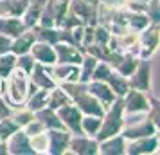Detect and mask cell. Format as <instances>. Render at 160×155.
<instances>
[{
	"mask_svg": "<svg viewBox=\"0 0 160 155\" xmlns=\"http://www.w3.org/2000/svg\"><path fill=\"white\" fill-rule=\"evenodd\" d=\"M29 74H25L20 69H13L11 72L2 80V97L11 106L23 105L29 96Z\"/></svg>",
	"mask_w": 160,
	"mask_h": 155,
	"instance_id": "cell-1",
	"label": "cell"
},
{
	"mask_svg": "<svg viewBox=\"0 0 160 155\" xmlns=\"http://www.w3.org/2000/svg\"><path fill=\"white\" fill-rule=\"evenodd\" d=\"M124 125V112H122V99L115 97L113 103L110 105L108 108L104 110V114L101 116V126H99V132L95 133V139L102 141L110 137V135H115L121 133Z\"/></svg>",
	"mask_w": 160,
	"mask_h": 155,
	"instance_id": "cell-2",
	"label": "cell"
},
{
	"mask_svg": "<svg viewBox=\"0 0 160 155\" xmlns=\"http://www.w3.org/2000/svg\"><path fill=\"white\" fill-rule=\"evenodd\" d=\"M121 133L124 135L126 141H131V139L158 133V128L151 123L148 114H131V116H124V125Z\"/></svg>",
	"mask_w": 160,
	"mask_h": 155,
	"instance_id": "cell-3",
	"label": "cell"
},
{
	"mask_svg": "<svg viewBox=\"0 0 160 155\" xmlns=\"http://www.w3.org/2000/svg\"><path fill=\"white\" fill-rule=\"evenodd\" d=\"M160 44V27L158 23H149L148 27L138 33V51L137 56L140 59H151L157 51H158Z\"/></svg>",
	"mask_w": 160,
	"mask_h": 155,
	"instance_id": "cell-4",
	"label": "cell"
},
{
	"mask_svg": "<svg viewBox=\"0 0 160 155\" xmlns=\"http://www.w3.org/2000/svg\"><path fill=\"white\" fill-rule=\"evenodd\" d=\"M68 11V0H47L40 11L36 25L42 27H58L61 18ZM34 27V25H32Z\"/></svg>",
	"mask_w": 160,
	"mask_h": 155,
	"instance_id": "cell-5",
	"label": "cell"
},
{
	"mask_svg": "<svg viewBox=\"0 0 160 155\" xmlns=\"http://www.w3.org/2000/svg\"><path fill=\"white\" fill-rule=\"evenodd\" d=\"M122 112L124 116H131V114H148L149 105H151V97L148 96V92L137 89H128V92L122 97Z\"/></svg>",
	"mask_w": 160,
	"mask_h": 155,
	"instance_id": "cell-6",
	"label": "cell"
},
{
	"mask_svg": "<svg viewBox=\"0 0 160 155\" xmlns=\"http://www.w3.org/2000/svg\"><path fill=\"white\" fill-rule=\"evenodd\" d=\"M113 52L119 54H135L137 56L138 51V33L137 31L126 29L119 34H112L106 44Z\"/></svg>",
	"mask_w": 160,
	"mask_h": 155,
	"instance_id": "cell-7",
	"label": "cell"
},
{
	"mask_svg": "<svg viewBox=\"0 0 160 155\" xmlns=\"http://www.w3.org/2000/svg\"><path fill=\"white\" fill-rule=\"evenodd\" d=\"M99 155V142L87 133H70L67 155Z\"/></svg>",
	"mask_w": 160,
	"mask_h": 155,
	"instance_id": "cell-8",
	"label": "cell"
},
{
	"mask_svg": "<svg viewBox=\"0 0 160 155\" xmlns=\"http://www.w3.org/2000/svg\"><path fill=\"white\" fill-rule=\"evenodd\" d=\"M101 0H68V9L81 20L85 25L97 23V9Z\"/></svg>",
	"mask_w": 160,
	"mask_h": 155,
	"instance_id": "cell-9",
	"label": "cell"
},
{
	"mask_svg": "<svg viewBox=\"0 0 160 155\" xmlns=\"http://www.w3.org/2000/svg\"><path fill=\"white\" fill-rule=\"evenodd\" d=\"M128 85H130V89L144 90V92L151 90V65H149V59H138L135 70L131 72V76H128Z\"/></svg>",
	"mask_w": 160,
	"mask_h": 155,
	"instance_id": "cell-10",
	"label": "cell"
},
{
	"mask_svg": "<svg viewBox=\"0 0 160 155\" xmlns=\"http://www.w3.org/2000/svg\"><path fill=\"white\" fill-rule=\"evenodd\" d=\"M158 133L126 141V153L128 155H151L158 152Z\"/></svg>",
	"mask_w": 160,
	"mask_h": 155,
	"instance_id": "cell-11",
	"label": "cell"
},
{
	"mask_svg": "<svg viewBox=\"0 0 160 155\" xmlns=\"http://www.w3.org/2000/svg\"><path fill=\"white\" fill-rule=\"evenodd\" d=\"M56 114H58V117L65 130H68L70 133H81V117H83V112L74 103H68L65 106L58 108Z\"/></svg>",
	"mask_w": 160,
	"mask_h": 155,
	"instance_id": "cell-12",
	"label": "cell"
},
{
	"mask_svg": "<svg viewBox=\"0 0 160 155\" xmlns=\"http://www.w3.org/2000/svg\"><path fill=\"white\" fill-rule=\"evenodd\" d=\"M6 144H8V155H34L29 144V135L22 128L11 133L6 139Z\"/></svg>",
	"mask_w": 160,
	"mask_h": 155,
	"instance_id": "cell-13",
	"label": "cell"
},
{
	"mask_svg": "<svg viewBox=\"0 0 160 155\" xmlns=\"http://www.w3.org/2000/svg\"><path fill=\"white\" fill-rule=\"evenodd\" d=\"M47 135H49L47 153L49 155H67L70 132L65 130V128H51V130H47Z\"/></svg>",
	"mask_w": 160,
	"mask_h": 155,
	"instance_id": "cell-14",
	"label": "cell"
},
{
	"mask_svg": "<svg viewBox=\"0 0 160 155\" xmlns=\"http://www.w3.org/2000/svg\"><path fill=\"white\" fill-rule=\"evenodd\" d=\"M49 72L58 85L79 80V65H76V63H52V65H49Z\"/></svg>",
	"mask_w": 160,
	"mask_h": 155,
	"instance_id": "cell-15",
	"label": "cell"
},
{
	"mask_svg": "<svg viewBox=\"0 0 160 155\" xmlns=\"http://www.w3.org/2000/svg\"><path fill=\"white\" fill-rule=\"evenodd\" d=\"M52 47H54V54H56V63H76V65H79V61L83 59V54H85L79 47L63 44V42H58Z\"/></svg>",
	"mask_w": 160,
	"mask_h": 155,
	"instance_id": "cell-16",
	"label": "cell"
},
{
	"mask_svg": "<svg viewBox=\"0 0 160 155\" xmlns=\"http://www.w3.org/2000/svg\"><path fill=\"white\" fill-rule=\"evenodd\" d=\"M87 89L88 92L92 94V96L101 103V106L106 110L110 105L113 103V99H115V94H113V90L108 87V83L104 81H97V80H90V81L87 83Z\"/></svg>",
	"mask_w": 160,
	"mask_h": 155,
	"instance_id": "cell-17",
	"label": "cell"
},
{
	"mask_svg": "<svg viewBox=\"0 0 160 155\" xmlns=\"http://www.w3.org/2000/svg\"><path fill=\"white\" fill-rule=\"evenodd\" d=\"M29 81L38 87V89H45V90H51L54 89L58 83L52 80L51 72H49V67L42 65V63H34L32 70L29 72Z\"/></svg>",
	"mask_w": 160,
	"mask_h": 155,
	"instance_id": "cell-18",
	"label": "cell"
},
{
	"mask_svg": "<svg viewBox=\"0 0 160 155\" xmlns=\"http://www.w3.org/2000/svg\"><path fill=\"white\" fill-rule=\"evenodd\" d=\"M29 54L34 58L36 63H42V65H52L56 63V54H54V47L51 44H45V42H40L36 40L34 44L31 45Z\"/></svg>",
	"mask_w": 160,
	"mask_h": 155,
	"instance_id": "cell-19",
	"label": "cell"
},
{
	"mask_svg": "<svg viewBox=\"0 0 160 155\" xmlns=\"http://www.w3.org/2000/svg\"><path fill=\"white\" fill-rule=\"evenodd\" d=\"M99 142V153L101 155H124L126 153V139L122 133L110 135Z\"/></svg>",
	"mask_w": 160,
	"mask_h": 155,
	"instance_id": "cell-20",
	"label": "cell"
},
{
	"mask_svg": "<svg viewBox=\"0 0 160 155\" xmlns=\"http://www.w3.org/2000/svg\"><path fill=\"white\" fill-rule=\"evenodd\" d=\"M36 42V38H34V33L32 29H25L23 33H20L18 36H15L11 40V47H9V51L13 52V54H25V52H29L31 45Z\"/></svg>",
	"mask_w": 160,
	"mask_h": 155,
	"instance_id": "cell-21",
	"label": "cell"
},
{
	"mask_svg": "<svg viewBox=\"0 0 160 155\" xmlns=\"http://www.w3.org/2000/svg\"><path fill=\"white\" fill-rule=\"evenodd\" d=\"M27 29L25 25H23L22 18H13V16H0V34H4V36L8 38H13L18 36L20 33Z\"/></svg>",
	"mask_w": 160,
	"mask_h": 155,
	"instance_id": "cell-22",
	"label": "cell"
},
{
	"mask_svg": "<svg viewBox=\"0 0 160 155\" xmlns=\"http://www.w3.org/2000/svg\"><path fill=\"white\" fill-rule=\"evenodd\" d=\"M27 9V0H0V16L22 18Z\"/></svg>",
	"mask_w": 160,
	"mask_h": 155,
	"instance_id": "cell-23",
	"label": "cell"
},
{
	"mask_svg": "<svg viewBox=\"0 0 160 155\" xmlns=\"http://www.w3.org/2000/svg\"><path fill=\"white\" fill-rule=\"evenodd\" d=\"M104 83H108V87L113 90V94H115L117 97H122L124 94L128 92V89H130V85H128V78L121 76V74L115 72L113 69H112V70H110V74L106 76Z\"/></svg>",
	"mask_w": 160,
	"mask_h": 155,
	"instance_id": "cell-24",
	"label": "cell"
},
{
	"mask_svg": "<svg viewBox=\"0 0 160 155\" xmlns=\"http://www.w3.org/2000/svg\"><path fill=\"white\" fill-rule=\"evenodd\" d=\"M34 117H36L47 130H51V128H63L56 110H52L49 106H43V108H40L38 112H34Z\"/></svg>",
	"mask_w": 160,
	"mask_h": 155,
	"instance_id": "cell-25",
	"label": "cell"
},
{
	"mask_svg": "<svg viewBox=\"0 0 160 155\" xmlns=\"http://www.w3.org/2000/svg\"><path fill=\"white\" fill-rule=\"evenodd\" d=\"M47 103H49V90L36 89L34 92H31L29 96H27V99H25V103H23V105H25L29 110L38 112L40 108L47 106Z\"/></svg>",
	"mask_w": 160,
	"mask_h": 155,
	"instance_id": "cell-26",
	"label": "cell"
},
{
	"mask_svg": "<svg viewBox=\"0 0 160 155\" xmlns=\"http://www.w3.org/2000/svg\"><path fill=\"white\" fill-rule=\"evenodd\" d=\"M138 59H140V58H138V56H135V54H122V56H121V59H119L115 65H113V70H115V72H119L121 76H124V78H128V76H131V72L135 70Z\"/></svg>",
	"mask_w": 160,
	"mask_h": 155,
	"instance_id": "cell-27",
	"label": "cell"
},
{
	"mask_svg": "<svg viewBox=\"0 0 160 155\" xmlns=\"http://www.w3.org/2000/svg\"><path fill=\"white\" fill-rule=\"evenodd\" d=\"M68 103H72V99L68 97V94H67L59 85H56L54 89L49 90V103H47L49 108L58 110V108H61V106H65V105H68Z\"/></svg>",
	"mask_w": 160,
	"mask_h": 155,
	"instance_id": "cell-28",
	"label": "cell"
},
{
	"mask_svg": "<svg viewBox=\"0 0 160 155\" xmlns=\"http://www.w3.org/2000/svg\"><path fill=\"white\" fill-rule=\"evenodd\" d=\"M97 61H99V59L95 58V56H92V54H88V52L83 54V59L79 61V80H78V81L88 83L92 80V72H94Z\"/></svg>",
	"mask_w": 160,
	"mask_h": 155,
	"instance_id": "cell-29",
	"label": "cell"
},
{
	"mask_svg": "<svg viewBox=\"0 0 160 155\" xmlns=\"http://www.w3.org/2000/svg\"><path fill=\"white\" fill-rule=\"evenodd\" d=\"M32 33H34V38L40 40V42H45V44H58L59 42V29L58 27H42V25H34L31 27Z\"/></svg>",
	"mask_w": 160,
	"mask_h": 155,
	"instance_id": "cell-30",
	"label": "cell"
},
{
	"mask_svg": "<svg viewBox=\"0 0 160 155\" xmlns=\"http://www.w3.org/2000/svg\"><path fill=\"white\" fill-rule=\"evenodd\" d=\"M9 117L15 121V125L18 126V128H23V126L27 125L29 121H32V119H34V112L29 110L25 105H16V106H13V108H11Z\"/></svg>",
	"mask_w": 160,
	"mask_h": 155,
	"instance_id": "cell-31",
	"label": "cell"
},
{
	"mask_svg": "<svg viewBox=\"0 0 160 155\" xmlns=\"http://www.w3.org/2000/svg\"><path fill=\"white\" fill-rule=\"evenodd\" d=\"M149 23L151 22H149V18L144 15V11H128V16H126V25H128V29L140 33V31L144 29V27H148Z\"/></svg>",
	"mask_w": 160,
	"mask_h": 155,
	"instance_id": "cell-32",
	"label": "cell"
},
{
	"mask_svg": "<svg viewBox=\"0 0 160 155\" xmlns=\"http://www.w3.org/2000/svg\"><path fill=\"white\" fill-rule=\"evenodd\" d=\"M99 126H101V116H90V114H83L81 117V132L95 137V133L99 132Z\"/></svg>",
	"mask_w": 160,
	"mask_h": 155,
	"instance_id": "cell-33",
	"label": "cell"
},
{
	"mask_svg": "<svg viewBox=\"0 0 160 155\" xmlns=\"http://www.w3.org/2000/svg\"><path fill=\"white\" fill-rule=\"evenodd\" d=\"M29 144L32 148L34 153H47V148H49V135L47 130L43 132H38L34 135H29Z\"/></svg>",
	"mask_w": 160,
	"mask_h": 155,
	"instance_id": "cell-34",
	"label": "cell"
},
{
	"mask_svg": "<svg viewBox=\"0 0 160 155\" xmlns=\"http://www.w3.org/2000/svg\"><path fill=\"white\" fill-rule=\"evenodd\" d=\"M15 67H16V54H13L11 51L0 52V78H2V80H4Z\"/></svg>",
	"mask_w": 160,
	"mask_h": 155,
	"instance_id": "cell-35",
	"label": "cell"
},
{
	"mask_svg": "<svg viewBox=\"0 0 160 155\" xmlns=\"http://www.w3.org/2000/svg\"><path fill=\"white\" fill-rule=\"evenodd\" d=\"M144 15L149 18L151 23L160 22V0H148V4L144 6Z\"/></svg>",
	"mask_w": 160,
	"mask_h": 155,
	"instance_id": "cell-36",
	"label": "cell"
},
{
	"mask_svg": "<svg viewBox=\"0 0 160 155\" xmlns=\"http://www.w3.org/2000/svg\"><path fill=\"white\" fill-rule=\"evenodd\" d=\"M34 58L31 56L29 52H25V54H18L16 56V69H20V70H23L25 74H29L31 70H32V67H34Z\"/></svg>",
	"mask_w": 160,
	"mask_h": 155,
	"instance_id": "cell-37",
	"label": "cell"
},
{
	"mask_svg": "<svg viewBox=\"0 0 160 155\" xmlns=\"http://www.w3.org/2000/svg\"><path fill=\"white\" fill-rule=\"evenodd\" d=\"M18 130V126L15 125V121L11 117H4L0 119V141H6L13 132Z\"/></svg>",
	"mask_w": 160,
	"mask_h": 155,
	"instance_id": "cell-38",
	"label": "cell"
},
{
	"mask_svg": "<svg viewBox=\"0 0 160 155\" xmlns=\"http://www.w3.org/2000/svg\"><path fill=\"white\" fill-rule=\"evenodd\" d=\"M110 36H112V33H110L104 25H101V23H95L94 25V44L106 45L108 40H110Z\"/></svg>",
	"mask_w": 160,
	"mask_h": 155,
	"instance_id": "cell-39",
	"label": "cell"
},
{
	"mask_svg": "<svg viewBox=\"0 0 160 155\" xmlns=\"http://www.w3.org/2000/svg\"><path fill=\"white\" fill-rule=\"evenodd\" d=\"M113 67L106 63V61H97V65H95L94 72H92V80H97V81H104L106 80V76L110 74Z\"/></svg>",
	"mask_w": 160,
	"mask_h": 155,
	"instance_id": "cell-40",
	"label": "cell"
},
{
	"mask_svg": "<svg viewBox=\"0 0 160 155\" xmlns=\"http://www.w3.org/2000/svg\"><path fill=\"white\" fill-rule=\"evenodd\" d=\"M79 23H81V20H79L76 15H74L70 9H68V11H67V15L61 18V22H59L58 27H61V29H72V27L79 25Z\"/></svg>",
	"mask_w": 160,
	"mask_h": 155,
	"instance_id": "cell-41",
	"label": "cell"
},
{
	"mask_svg": "<svg viewBox=\"0 0 160 155\" xmlns=\"http://www.w3.org/2000/svg\"><path fill=\"white\" fill-rule=\"evenodd\" d=\"M148 0H121V6L126 11H144Z\"/></svg>",
	"mask_w": 160,
	"mask_h": 155,
	"instance_id": "cell-42",
	"label": "cell"
},
{
	"mask_svg": "<svg viewBox=\"0 0 160 155\" xmlns=\"http://www.w3.org/2000/svg\"><path fill=\"white\" fill-rule=\"evenodd\" d=\"M22 130H23L25 133H27V135H34V133H38V132H43V130H47V128H45V126L42 125V123H40V121H38L36 117H34L32 121H29L27 125L23 126Z\"/></svg>",
	"mask_w": 160,
	"mask_h": 155,
	"instance_id": "cell-43",
	"label": "cell"
},
{
	"mask_svg": "<svg viewBox=\"0 0 160 155\" xmlns=\"http://www.w3.org/2000/svg\"><path fill=\"white\" fill-rule=\"evenodd\" d=\"M11 105L4 99V97L0 96V119H4V117H9V114H11Z\"/></svg>",
	"mask_w": 160,
	"mask_h": 155,
	"instance_id": "cell-44",
	"label": "cell"
},
{
	"mask_svg": "<svg viewBox=\"0 0 160 155\" xmlns=\"http://www.w3.org/2000/svg\"><path fill=\"white\" fill-rule=\"evenodd\" d=\"M9 47H11V38L4 36V34H0V52L9 51Z\"/></svg>",
	"mask_w": 160,
	"mask_h": 155,
	"instance_id": "cell-45",
	"label": "cell"
},
{
	"mask_svg": "<svg viewBox=\"0 0 160 155\" xmlns=\"http://www.w3.org/2000/svg\"><path fill=\"white\" fill-rule=\"evenodd\" d=\"M0 155H8V144H6V141H0Z\"/></svg>",
	"mask_w": 160,
	"mask_h": 155,
	"instance_id": "cell-46",
	"label": "cell"
},
{
	"mask_svg": "<svg viewBox=\"0 0 160 155\" xmlns=\"http://www.w3.org/2000/svg\"><path fill=\"white\" fill-rule=\"evenodd\" d=\"M0 96H2V78H0Z\"/></svg>",
	"mask_w": 160,
	"mask_h": 155,
	"instance_id": "cell-47",
	"label": "cell"
}]
</instances>
